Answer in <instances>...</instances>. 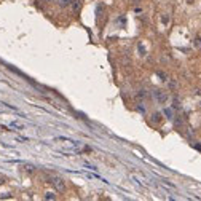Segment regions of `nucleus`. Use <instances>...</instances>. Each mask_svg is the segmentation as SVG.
I'll use <instances>...</instances> for the list:
<instances>
[{
	"instance_id": "3",
	"label": "nucleus",
	"mask_w": 201,
	"mask_h": 201,
	"mask_svg": "<svg viewBox=\"0 0 201 201\" xmlns=\"http://www.w3.org/2000/svg\"><path fill=\"white\" fill-rule=\"evenodd\" d=\"M80 7H82V0H72V8L75 13L80 11Z\"/></svg>"
},
{
	"instance_id": "6",
	"label": "nucleus",
	"mask_w": 201,
	"mask_h": 201,
	"mask_svg": "<svg viewBox=\"0 0 201 201\" xmlns=\"http://www.w3.org/2000/svg\"><path fill=\"white\" fill-rule=\"evenodd\" d=\"M72 0H59V3H61V7H67L69 3H70Z\"/></svg>"
},
{
	"instance_id": "1",
	"label": "nucleus",
	"mask_w": 201,
	"mask_h": 201,
	"mask_svg": "<svg viewBox=\"0 0 201 201\" xmlns=\"http://www.w3.org/2000/svg\"><path fill=\"white\" fill-rule=\"evenodd\" d=\"M48 182H50V184L53 185L58 191H61V193H62V191H65V182L61 179V177L53 176V177H50V179H48Z\"/></svg>"
},
{
	"instance_id": "4",
	"label": "nucleus",
	"mask_w": 201,
	"mask_h": 201,
	"mask_svg": "<svg viewBox=\"0 0 201 201\" xmlns=\"http://www.w3.org/2000/svg\"><path fill=\"white\" fill-rule=\"evenodd\" d=\"M45 200H56V195L48 191V193H45Z\"/></svg>"
},
{
	"instance_id": "5",
	"label": "nucleus",
	"mask_w": 201,
	"mask_h": 201,
	"mask_svg": "<svg viewBox=\"0 0 201 201\" xmlns=\"http://www.w3.org/2000/svg\"><path fill=\"white\" fill-rule=\"evenodd\" d=\"M145 96H147V91H144V90H141L137 93V99H144Z\"/></svg>"
},
{
	"instance_id": "9",
	"label": "nucleus",
	"mask_w": 201,
	"mask_h": 201,
	"mask_svg": "<svg viewBox=\"0 0 201 201\" xmlns=\"http://www.w3.org/2000/svg\"><path fill=\"white\" fill-rule=\"evenodd\" d=\"M11 126H13V128H18V129H22V125L16 123V121H15V123H11Z\"/></svg>"
},
{
	"instance_id": "7",
	"label": "nucleus",
	"mask_w": 201,
	"mask_h": 201,
	"mask_svg": "<svg viewBox=\"0 0 201 201\" xmlns=\"http://www.w3.org/2000/svg\"><path fill=\"white\" fill-rule=\"evenodd\" d=\"M152 118H153V121H160L161 120V113H153Z\"/></svg>"
},
{
	"instance_id": "8",
	"label": "nucleus",
	"mask_w": 201,
	"mask_h": 201,
	"mask_svg": "<svg viewBox=\"0 0 201 201\" xmlns=\"http://www.w3.org/2000/svg\"><path fill=\"white\" fill-rule=\"evenodd\" d=\"M24 171H27V172H32V171H34V166H29V165H24Z\"/></svg>"
},
{
	"instance_id": "2",
	"label": "nucleus",
	"mask_w": 201,
	"mask_h": 201,
	"mask_svg": "<svg viewBox=\"0 0 201 201\" xmlns=\"http://www.w3.org/2000/svg\"><path fill=\"white\" fill-rule=\"evenodd\" d=\"M153 96H155V99L158 102H166L168 101V94L165 91H161V90H156L155 93H153Z\"/></svg>"
}]
</instances>
